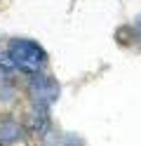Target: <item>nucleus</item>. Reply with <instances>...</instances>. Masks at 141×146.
Returning <instances> with one entry per match:
<instances>
[{
	"mask_svg": "<svg viewBox=\"0 0 141 146\" xmlns=\"http://www.w3.org/2000/svg\"><path fill=\"white\" fill-rule=\"evenodd\" d=\"M134 29H136V33H139V38H141V14L136 17V21H134Z\"/></svg>",
	"mask_w": 141,
	"mask_h": 146,
	"instance_id": "nucleus-7",
	"label": "nucleus"
},
{
	"mask_svg": "<svg viewBox=\"0 0 141 146\" xmlns=\"http://www.w3.org/2000/svg\"><path fill=\"white\" fill-rule=\"evenodd\" d=\"M0 68H3L5 73H9V71L17 68V61H14L12 54H9V50L7 52H0Z\"/></svg>",
	"mask_w": 141,
	"mask_h": 146,
	"instance_id": "nucleus-5",
	"label": "nucleus"
},
{
	"mask_svg": "<svg viewBox=\"0 0 141 146\" xmlns=\"http://www.w3.org/2000/svg\"><path fill=\"white\" fill-rule=\"evenodd\" d=\"M17 139H21V127L12 120L0 123V144H12Z\"/></svg>",
	"mask_w": 141,
	"mask_h": 146,
	"instance_id": "nucleus-4",
	"label": "nucleus"
},
{
	"mask_svg": "<svg viewBox=\"0 0 141 146\" xmlns=\"http://www.w3.org/2000/svg\"><path fill=\"white\" fill-rule=\"evenodd\" d=\"M28 92H31V97H33V104L50 108L56 102V97H59V85H56V80L50 78V76L33 73L31 80H28Z\"/></svg>",
	"mask_w": 141,
	"mask_h": 146,
	"instance_id": "nucleus-2",
	"label": "nucleus"
},
{
	"mask_svg": "<svg viewBox=\"0 0 141 146\" xmlns=\"http://www.w3.org/2000/svg\"><path fill=\"white\" fill-rule=\"evenodd\" d=\"M9 54L14 57L17 61V68L33 76V73H40L47 66V52L38 45L35 40H28V38H14L9 40Z\"/></svg>",
	"mask_w": 141,
	"mask_h": 146,
	"instance_id": "nucleus-1",
	"label": "nucleus"
},
{
	"mask_svg": "<svg viewBox=\"0 0 141 146\" xmlns=\"http://www.w3.org/2000/svg\"><path fill=\"white\" fill-rule=\"evenodd\" d=\"M31 125H33V132H35V134H40V137L47 134V130H50V113H47V106H38V104H35Z\"/></svg>",
	"mask_w": 141,
	"mask_h": 146,
	"instance_id": "nucleus-3",
	"label": "nucleus"
},
{
	"mask_svg": "<svg viewBox=\"0 0 141 146\" xmlns=\"http://www.w3.org/2000/svg\"><path fill=\"white\" fill-rule=\"evenodd\" d=\"M61 146H85V144H82V139H80V137H75V134H66Z\"/></svg>",
	"mask_w": 141,
	"mask_h": 146,
	"instance_id": "nucleus-6",
	"label": "nucleus"
}]
</instances>
